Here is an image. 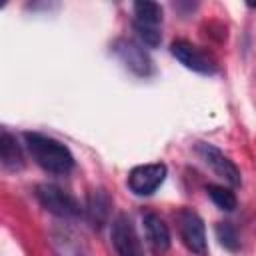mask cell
Returning a JSON list of instances; mask_svg holds the SVG:
<instances>
[{
	"mask_svg": "<svg viewBox=\"0 0 256 256\" xmlns=\"http://www.w3.org/2000/svg\"><path fill=\"white\" fill-rule=\"evenodd\" d=\"M110 210H112V200L104 190H90L88 194V202H86V214L88 220L94 228H102L108 218H110Z\"/></svg>",
	"mask_w": 256,
	"mask_h": 256,
	"instance_id": "obj_11",
	"label": "cell"
},
{
	"mask_svg": "<svg viewBox=\"0 0 256 256\" xmlns=\"http://www.w3.org/2000/svg\"><path fill=\"white\" fill-rule=\"evenodd\" d=\"M196 154L200 156V160H202L218 178H222L224 182H228L232 188L240 186V182H242L240 170H238V166H236L222 150H218L216 146H212V144H208V142H198V144H196Z\"/></svg>",
	"mask_w": 256,
	"mask_h": 256,
	"instance_id": "obj_5",
	"label": "cell"
},
{
	"mask_svg": "<svg viewBox=\"0 0 256 256\" xmlns=\"http://www.w3.org/2000/svg\"><path fill=\"white\" fill-rule=\"evenodd\" d=\"M142 224H144V238H146V244L152 250V254L154 256H164L170 248L168 224L156 212L142 214Z\"/></svg>",
	"mask_w": 256,
	"mask_h": 256,
	"instance_id": "obj_10",
	"label": "cell"
},
{
	"mask_svg": "<svg viewBox=\"0 0 256 256\" xmlns=\"http://www.w3.org/2000/svg\"><path fill=\"white\" fill-rule=\"evenodd\" d=\"M170 52L172 56L184 64L188 70L192 72H198V74H214L216 72V60L212 58V54H208L206 50H202L200 46L188 42V40H174L170 44Z\"/></svg>",
	"mask_w": 256,
	"mask_h": 256,
	"instance_id": "obj_7",
	"label": "cell"
},
{
	"mask_svg": "<svg viewBox=\"0 0 256 256\" xmlns=\"http://www.w3.org/2000/svg\"><path fill=\"white\" fill-rule=\"evenodd\" d=\"M174 222L178 228V236L182 244L196 256H206L208 254V240H206V228L198 212L192 208H180L174 212Z\"/></svg>",
	"mask_w": 256,
	"mask_h": 256,
	"instance_id": "obj_3",
	"label": "cell"
},
{
	"mask_svg": "<svg viewBox=\"0 0 256 256\" xmlns=\"http://www.w3.org/2000/svg\"><path fill=\"white\" fill-rule=\"evenodd\" d=\"M0 158H2V166L6 170H20L24 166L22 150H20L16 138L6 128L0 134Z\"/></svg>",
	"mask_w": 256,
	"mask_h": 256,
	"instance_id": "obj_12",
	"label": "cell"
},
{
	"mask_svg": "<svg viewBox=\"0 0 256 256\" xmlns=\"http://www.w3.org/2000/svg\"><path fill=\"white\" fill-rule=\"evenodd\" d=\"M110 240L116 250V256H144V248L136 232V226L126 214H118L112 220Z\"/></svg>",
	"mask_w": 256,
	"mask_h": 256,
	"instance_id": "obj_6",
	"label": "cell"
},
{
	"mask_svg": "<svg viewBox=\"0 0 256 256\" xmlns=\"http://www.w3.org/2000/svg\"><path fill=\"white\" fill-rule=\"evenodd\" d=\"M206 192L210 196V200L224 212H232L236 208V194L232 192V188L220 186V184H208Z\"/></svg>",
	"mask_w": 256,
	"mask_h": 256,
	"instance_id": "obj_13",
	"label": "cell"
},
{
	"mask_svg": "<svg viewBox=\"0 0 256 256\" xmlns=\"http://www.w3.org/2000/svg\"><path fill=\"white\" fill-rule=\"evenodd\" d=\"M160 24H162V6L156 2H134V20L132 28L138 36V40L148 46L156 48L162 42L160 34Z\"/></svg>",
	"mask_w": 256,
	"mask_h": 256,
	"instance_id": "obj_2",
	"label": "cell"
},
{
	"mask_svg": "<svg viewBox=\"0 0 256 256\" xmlns=\"http://www.w3.org/2000/svg\"><path fill=\"white\" fill-rule=\"evenodd\" d=\"M166 174H168V168L162 162L134 166L128 174V188L136 196H150L162 186V182L166 180Z\"/></svg>",
	"mask_w": 256,
	"mask_h": 256,
	"instance_id": "obj_8",
	"label": "cell"
},
{
	"mask_svg": "<svg viewBox=\"0 0 256 256\" xmlns=\"http://www.w3.org/2000/svg\"><path fill=\"white\" fill-rule=\"evenodd\" d=\"M24 144L32 160L48 174L66 176L74 168V156L68 146L52 136L40 132H24Z\"/></svg>",
	"mask_w": 256,
	"mask_h": 256,
	"instance_id": "obj_1",
	"label": "cell"
},
{
	"mask_svg": "<svg viewBox=\"0 0 256 256\" xmlns=\"http://www.w3.org/2000/svg\"><path fill=\"white\" fill-rule=\"evenodd\" d=\"M112 50L114 54L120 58V62L136 76H150L152 74V60L148 56V52L136 42V40H130V38H118L114 44H112Z\"/></svg>",
	"mask_w": 256,
	"mask_h": 256,
	"instance_id": "obj_9",
	"label": "cell"
},
{
	"mask_svg": "<svg viewBox=\"0 0 256 256\" xmlns=\"http://www.w3.org/2000/svg\"><path fill=\"white\" fill-rule=\"evenodd\" d=\"M34 194L40 206L58 218H78L82 214L80 202L56 184H38Z\"/></svg>",
	"mask_w": 256,
	"mask_h": 256,
	"instance_id": "obj_4",
	"label": "cell"
},
{
	"mask_svg": "<svg viewBox=\"0 0 256 256\" xmlns=\"http://www.w3.org/2000/svg\"><path fill=\"white\" fill-rule=\"evenodd\" d=\"M216 236H218V240H220V244H222L224 248H228V250H238L240 240H238V234H236V230H234L232 224H228V222H218V224H216Z\"/></svg>",
	"mask_w": 256,
	"mask_h": 256,
	"instance_id": "obj_14",
	"label": "cell"
}]
</instances>
